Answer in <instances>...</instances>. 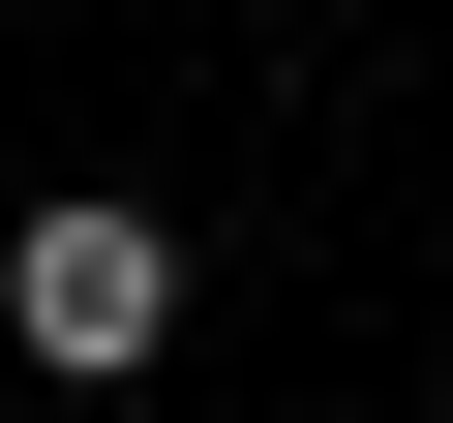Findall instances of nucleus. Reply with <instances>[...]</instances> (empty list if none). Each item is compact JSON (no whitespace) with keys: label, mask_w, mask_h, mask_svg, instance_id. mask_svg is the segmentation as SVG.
<instances>
[{"label":"nucleus","mask_w":453,"mask_h":423,"mask_svg":"<svg viewBox=\"0 0 453 423\" xmlns=\"http://www.w3.org/2000/svg\"><path fill=\"white\" fill-rule=\"evenodd\" d=\"M0 333H31V393H151V363H181V212H151V181H31Z\"/></svg>","instance_id":"nucleus-1"}]
</instances>
